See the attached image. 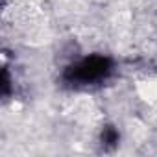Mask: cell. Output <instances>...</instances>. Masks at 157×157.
<instances>
[{"instance_id": "6da1fadb", "label": "cell", "mask_w": 157, "mask_h": 157, "mask_svg": "<svg viewBox=\"0 0 157 157\" xmlns=\"http://www.w3.org/2000/svg\"><path fill=\"white\" fill-rule=\"evenodd\" d=\"M111 72V61L102 56H91L74 63L67 70V80L76 85H94Z\"/></svg>"}]
</instances>
